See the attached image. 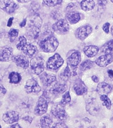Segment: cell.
Listing matches in <instances>:
<instances>
[{
  "mask_svg": "<svg viewBox=\"0 0 113 128\" xmlns=\"http://www.w3.org/2000/svg\"><path fill=\"white\" fill-rule=\"evenodd\" d=\"M59 42L54 36H49L40 42V46L44 52L52 53L54 52L58 46Z\"/></svg>",
  "mask_w": 113,
  "mask_h": 128,
  "instance_id": "1",
  "label": "cell"
},
{
  "mask_svg": "<svg viewBox=\"0 0 113 128\" xmlns=\"http://www.w3.org/2000/svg\"><path fill=\"white\" fill-rule=\"evenodd\" d=\"M48 108V97L44 93L39 98L35 108V114L37 116H41L46 112Z\"/></svg>",
  "mask_w": 113,
  "mask_h": 128,
  "instance_id": "2",
  "label": "cell"
},
{
  "mask_svg": "<svg viewBox=\"0 0 113 128\" xmlns=\"http://www.w3.org/2000/svg\"><path fill=\"white\" fill-rule=\"evenodd\" d=\"M30 66L34 73L40 75L44 70V60L39 56L33 57L30 61Z\"/></svg>",
  "mask_w": 113,
  "mask_h": 128,
  "instance_id": "3",
  "label": "cell"
},
{
  "mask_svg": "<svg viewBox=\"0 0 113 128\" xmlns=\"http://www.w3.org/2000/svg\"><path fill=\"white\" fill-rule=\"evenodd\" d=\"M63 62L64 61L62 57L56 53L49 58L46 64L47 68L50 70H57L61 67Z\"/></svg>",
  "mask_w": 113,
  "mask_h": 128,
  "instance_id": "4",
  "label": "cell"
},
{
  "mask_svg": "<svg viewBox=\"0 0 113 128\" xmlns=\"http://www.w3.org/2000/svg\"><path fill=\"white\" fill-rule=\"evenodd\" d=\"M63 106L61 103H58L54 104L52 108L53 116L60 120H65L67 118V114Z\"/></svg>",
  "mask_w": 113,
  "mask_h": 128,
  "instance_id": "5",
  "label": "cell"
},
{
  "mask_svg": "<svg viewBox=\"0 0 113 128\" xmlns=\"http://www.w3.org/2000/svg\"><path fill=\"white\" fill-rule=\"evenodd\" d=\"M24 88L25 91L28 94H37L40 92L41 90V87L38 84L37 81L33 78L29 79L27 81L24 86Z\"/></svg>",
  "mask_w": 113,
  "mask_h": 128,
  "instance_id": "6",
  "label": "cell"
},
{
  "mask_svg": "<svg viewBox=\"0 0 113 128\" xmlns=\"http://www.w3.org/2000/svg\"><path fill=\"white\" fill-rule=\"evenodd\" d=\"M0 8L4 12L10 14L16 9L17 5L12 0H0Z\"/></svg>",
  "mask_w": 113,
  "mask_h": 128,
  "instance_id": "7",
  "label": "cell"
},
{
  "mask_svg": "<svg viewBox=\"0 0 113 128\" xmlns=\"http://www.w3.org/2000/svg\"><path fill=\"white\" fill-rule=\"evenodd\" d=\"M53 29L55 32L59 34H66L67 33L69 29V25L68 24L66 20H59L53 26Z\"/></svg>",
  "mask_w": 113,
  "mask_h": 128,
  "instance_id": "8",
  "label": "cell"
},
{
  "mask_svg": "<svg viewBox=\"0 0 113 128\" xmlns=\"http://www.w3.org/2000/svg\"><path fill=\"white\" fill-rule=\"evenodd\" d=\"M2 119L6 123L11 124L17 122L19 119V114L16 111L10 110L7 112L3 115Z\"/></svg>",
  "mask_w": 113,
  "mask_h": 128,
  "instance_id": "9",
  "label": "cell"
},
{
  "mask_svg": "<svg viewBox=\"0 0 113 128\" xmlns=\"http://www.w3.org/2000/svg\"><path fill=\"white\" fill-rule=\"evenodd\" d=\"M12 60L18 66L23 69H27L29 66L28 60L26 57L23 55L13 56Z\"/></svg>",
  "mask_w": 113,
  "mask_h": 128,
  "instance_id": "10",
  "label": "cell"
},
{
  "mask_svg": "<svg viewBox=\"0 0 113 128\" xmlns=\"http://www.w3.org/2000/svg\"><path fill=\"white\" fill-rule=\"evenodd\" d=\"M92 32V28L89 25L81 27L78 29L77 32V36L78 39L81 40H84L90 35Z\"/></svg>",
  "mask_w": 113,
  "mask_h": 128,
  "instance_id": "11",
  "label": "cell"
},
{
  "mask_svg": "<svg viewBox=\"0 0 113 128\" xmlns=\"http://www.w3.org/2000/svg\"><path fill=\"white\" fill-rule=\"evenodd\" d=\"M113 61V57L110 54H105L97 58L95 62L100 67H106Z\"/></svg>",
  "mask_w": 113,
  "mask_h": 128,
  "instance_id": "12",
  "label": "cell"
},
{
  "mask_svg": "<svg viewBox=\"0 0 113 128\" xmlns=\"http://www.w3.org/2000/svg\"><path fill=\"white\" fill-rule=\"evenodd\" d=\"M12 49L11 48L6 46L0 51V61H10L12 60Z\"/></svg>",
  "mask_w": 113,
  "mask_h": 128,
  "instance_id": "13",
  "label": "cell"
},
{
  "mask_svg": "<svg viewBox=\"0 0 113 128\" xmlns=\"http://www.w3.org/2000/svg\"><path fill=\"white\" fill-rule=\"evenodd\" d=\"M86 109L91 115L95 116L100 111V106L96 99H92L87 103Z\"/></svg>",
  "mask_w": 113,
  "mask_h": 128,
  "instance_id": "14",
  "label": "cell"
},
{
  "mask_svg": "<svg viewBox=\"0 0 113 128\" xmlns=\"http://www.w3.org/2000/svg\"><path fill=\"white\" fill-rule=\"evenodd\" d=\"M41 34L40 27L36 26H32L29 29L27 30L26 33L27 37L31 40H35L37 39Z\"/></svg>",
  "mask_w": 113,
  "mask_h": 128,
  "instance_id": "15",
  "label": "cell"
},
{
  "mask_svg": "<svg viewBox=\"0 0 113 128\" xmlns=\"http://www.w3.org/2000/svg\"><path fill=\"white\" fill-rule=\"evenodd\" d=\"M40 80L44 86H49L56 80V77L53 74H48L46 72L42 73L40 76Z\"/></svg>",
  "mask_w": 113,
  "mask_h": 128,
  "instance_id": "16",
  "label": "cell"
},
{
  "mask_svg": "<svg viewBox=\"0 0 113 128\" xmlns=\"http://www.w3.org/2000/svg\"><path fill=\"white\" fill-rule=\"evenodd\" d=\"M81 61V55L80 52L76 51L68 57L67 63L72 67H76L79 65Z\"/></svg>",
  "mask_w": 113,
  "mask_h": 128,
  "instance_id": "17",
  "label": "cell"
},
{
  "mask_svg": "<svg viewBox=\"0 0 113 128\" xmlns=\"http://www.w3.org/2000/svg\"><path fill=\"white\" fill-rule=\"evenodd\" d=\"M97 91L100 95H108L112 91V87L107 83L101 82L98 84Z\"/></svg>",
  "mask_w": 113,
  "mask_h": 128,
  "instance_id": "18",
  "label": "cell"
},
{
  "mask_svg": "<svg viewBox=\"0 0 113 128\" xmlns=\"http://www.w3.org/2000/svg\"><path fill=\"white\" fill-rule=\"evenodd\" d=\"M67 88V85L62 84H56L50 90V92L53 95H58L65 92Z\"/></svg>",
  "mask_w": 113,
  "mask_h": 128,
  "instance_id": "19",
  "label": "cell"
},
{
  "mask_svg": "<svg viewBox=\"0 0 113 128\" xmlns=\"http://www.w3.org/2000/svg\"><path fill=\"white\" fill-rule=\"evenodd\" d=\"M73 89L75 92L78 95H82L87 92V87L82 81H79V82H76L74 85Z\"/></svg>",
  "mask_w": 113,
  "mask_h": 128,
  "instance_id": "20",
  "label": "cell"
},
{
  "mask_svg": "<svg viewBox=\"0 0 113 128\" xmlns=\"http://www.w3.org/2000/svg\"><path fill=\"white\" fill-rule=\"evenodd\" d=\"M99 51V48L95 46H87L84 48V52L88 57H93L96 55Z\"/></svg>",
  "mask_w": 113,
  "mask_h": 128,
  "instance_id": "21",
  "label": "cell"
},
{
  "mask_svg": "<svg viewBox=\"0 0 113 128\" xmlns=\"http://www.w3.org/2000/svg\"><path fill=\"white\" fill-rule=\"evenodd\" d=\"M23 53L29 57L33 56L36 52V48L35 46H33L30 43H27L23 50Z\"/></svg>",
  "mask_w": 113,
  "mask_h": 128,
  "instance_id": "22",
  "label": "cell"
},
{
  "mask_svg": "<svg viewBox=\"0 0 113 128\" xmlns=\"http://www.w3.org/2000/svg\"><path fill=\"white\" fill-rule=\"evenodd\" d=\"M81 8L84 11H89L95 8V3L93 0H83L81 2Z\"/></svg>",
  "mask_w": 113,
  "mask_h": 128,
  "instance_id": "23",
  "label": "cell"
},
{
  "mask_svg": "<svg viewBox=\"0 0 113 128\" xmlns=\"http://www.w3.org/2000/svg\"><path fill=\"white\" fill-rule=\"evenodd\" d=\"M101 51L105 54H110L113 56V40L104 44L101 48Z\"/></svg>",
  "mask_w": 113,
  "mask_h": 128,
  "instance_id": "24",
  "label": "cell"
},
{
  "mask_svg": "<svg viewBox=\"0 0 113 128\" xmlns=\"http://www.w3.org/2000/svg\"><path fill=\"white\" fill-rule=\"evenodd\" d=\"M67 18L71 24H75L80 20V14L77 12H70Z\"/></svg>",
  "mask_w": 113,
  "mask_h": 128,
  "instance_id": "25",
  "label": "cell"
},
{
  "mask_svg": "<svg viewBox=\"0 0 113 128\" xmlns=\"http://www.w3.org/2000/svg\"><path fill=\"white\" fill-rule=\"evenodd\" d=\"M8 79H9L10 83H11V84H18L21 81L22 77H21V76L19 73L17 72H12L9 74Z\"/></svg>",
  "mask_w": 113,
  "mask_h": 128,
  "instance_id": "26",
  "label": "cell"
},
{
  "mask_svg": "<svg viewBox=\"0 0 113 128\" xmlns=\"http://www.w3.org/2000/svg\"><path fill=\"white\" fill-rule=\"evenodd\" d=\"M53 123V120L50 117L44 116L40 119V125L42 128H49Z\"/></svg>",
  "mask_w": 113,
  "mask_h": 128,
  "instance_id": "27",
  "label": "cell"
},
{
  "mask_svg": "<svg viewBox=\"0 0 113 128\" xmlns=\"http://www.w3.org/2000/svg\"><path fill=\"white\" fill-rule=\"evenodd\" d=\"M100 99L103 103V105L105 106L108 110H110L111 107H112V102H111L109 98L108 97V96L105 95H101L100 97Z\"/></svg>",
  "mask_w": 113,
  "mask_h": 128,
  "instance_id": "28",
  "label": "cell"
},
{
  "mask_svg": "<svg viewBox=\"0 0 113 128\" xmlns=\"http://www.w3.org/2000/svg\"><path fill=\"white\" fill-rule=\"evenodd\" d=\"M93 66V62L91 60H86L83 62L80 66V69L82 71H85V70H88L92 68Z\"/></svg>",
  "mask_w": 113,
  "mask_h": 128,
  "instance_id": "29",
  "label": "cell"
},
{
  "mask_svg": "<svg viewBox=\"0 0 113 128\" xmlns=\"http://www.w3.org/2000/svg\"><path fill=\"white\" fill-rule=\"evenodd\" d=\"M27 44V40L24 36H22L19 38V42L16 45V48L18 50H23L25 45Z\"/></svg>",
  "mask_w": 113,
  "mask_h": 128,
  "instance_id": "30",
  "label": "cell"
},
{
  "mask_svg": "<svg viewBox=\"0 0 113 128\" xmlns=\"http://www.w3.org/2000/svg\"><path fill=\"white\" fill-rule=\"evenodd\" d=\"M70 76H71V71H70L69 65H67L64 72L61 74L60 79L63 80H67L70 77Z\"/></svg>",
  "mask_w": 113,
  "mask_h": 128,
  "instance_id": "31",
  "label": "cell"
},
{
  "mask_svg": "<svg viewBox=\"0 0 113 128\" xmlns=\"http://www.w3.org/2000/svg\"><path fill=\"white\" fill-rule=\"evenodd\" d=\"M19 34V31L18 30H16V29H11L10 30V31L8 32V37H9L10 41L11 42H14L15 39H16V38L18 36Z\"/></svg>",
  "mask_w": 113,
  "mask_h": 128,
  "instance_id": "32",
  "label": "cell"
},
{
  "mask_svg": "<svg viewBox=\"0 0 113 128\" xmlns=\"http://www.w3.org/2000/svg\"><path fill=\"white\" fill-rule=\"evenodd\" d=\"M70 102H71V96H70L69 91H67V92H65V94L63 95L61 103L65 106L66 104L69 103Z\"/></svg>",
  "mask_w": 113,
  "mask_h": 128,
  "instance_id": "33",
  "label": "cell"
},
{
  "mask_svg": "<svg viewBox=\"0 0 113 128\" xmlns=\"http://www.w3.org/2000/svg\"><path fill=\"white\" fill-rule=\"evenodd\" d=\"M45 5L49 7H54L60 3L61 0H43Z\"/></svg>",
  "mask_w": 113,
  "mask_h": 128,
  "instance_id": "34",
  "label": "cell"
},
{
  "mask_svg": "<svg viewBox=\"0 0 113 128\" xmlns=\"http://www.w3.org/2000/svg\"><path fill=\"white\" fill-rule=\"evenodd\" d=\"M52 128H68L67 125L63 122H57L53 125Z\"/></svg>",
  "mask_w": 113,
  "mask_h": 128,
  "instance_id": "35",
  "label": "cell"
},
{
  "mask_svg": "<svg viewBox=\"0 0 113 128\" xmlns=\"http://www.w3.org/2000/svg\"><path fill=\"white\" fill-rule=\"evenodd\" d=\"M109 28H110V23H106L104 24L103 27H102V30L105 33L108 34L109 32Z\"/></svg>",
  "mask_w": 113,
  "mask_h": 128,
  "instance_id": "36",
  "label": "cell"
},
{
  "mask_svg": "<svg viewBox=\"0 0 113 128\" xmlns=\"http://www.w3.org/2000/svg\"><path fill=\"white\" fill-rule=\"evenodd\" d=\"M6 92V89L2 84H0V98L2 97Z\"/></svg>",
  "mask_w": 113,
  "mask_h": 128,
  "instance_id": "37",
  "label": "cell"
},
{
  "mask_svg": "<svg viewBox=\"0 0 113 128\" xmlns=\"http://www.w3.org/2000/svg\"><path fill=\"white\" fill-rule=\"evenodd\" d=\"M23 119L25 121H28V122L29 124H31L32 122V120H33L32 117H31V116H29L24 117V118H23Z\"/></svg>",
  "mask_w": 113,
  "mask_h": 128,
  "instance_id": "38",
  "label": "cell"
},
{
  "mask_svg": "<svg viewBox=\"0 0 113 128\" xmlns=\"http://www.w3.org/2000/svg\"><path fill=\"white\" fill-rule=\"evenodd\" d=\"M98 2L100 6H105L108 2L107 0H98Z\"/></svg>",
  "mask_w": 113,
  "mask_h": 128,
  "instance_id": "39",
  "label": "cell"
},
{
  "mask_svg": "<svg viewBox=\"0 0 113 128\" xmlns=\"http://www.w3.org/2000/svg\"><path fill=\"white\" fill-rule=\"evenodd\" d=\"M9 128H22L20 126L19 124L16 123L15 124H12L11 126H10Z\"/></svg>",
  "mask_w": 113,
  "mask_h": 128,
  "instance_id": "40",
  "label": "cell"
},
{
  "mask_svg": "<svg viewBox=\"0 0 113 128\" xmlns=\"http://www.w3.org/2000/svg\"><path fill=\"white\" fill-rule=\"evenodd\" d=\"M92 80L93 82H95V83L99 82V78H98L97 76H92Z\"/></svg>",
  "mask_w": 113,
  "mask_h": 128,
  "instance_id": "41",
  "label": "cell"
},
{
  "mask_svg": "<svg viewBox=\"0 0 113 128\" xmlns=\"http://www.w3.org/2000/svg\"><path fill=\"white\" fill-rule=\"evenodd\" d=\"M108 74H109V77L112 79V80H113V71L112 70H108Z\"/></svg>",
  "mask_w": 113,
  "mask_h": 128,
  "instance_id": "42",
  "label": "cell"
},
{
  "mask_svg": "<svg viewBox=\"0 0 113 128\" xmlns=\"http://www.w3.org/2000/svg\"><path fill=\"white\" fill-rule=\"evenodd\" d=\"M13 18H10L9 20H8L7 22V26L8 27H10L11 26V25L12 24V20H13Z\"/></svg>",
  "mask_w": 113,
  "mask_h": 128,
  "instance_id": "43",
  "label": "cell"
},
{
  "mask_svg": "<svg viewBox=\"0 0 113 128\" xmlns=\"http://www.w3.org/2000/svg\"><path fill=\"white\" fill-rule=\"evenodd\" d=\"M26 22H27V20H23L22 22L20 23V26L21 27H23L25 26V24H26Z\"/></svg>",
  "mask_w": 113,
  "mask_h": 128,
  "instance_id": "44",
  "label": "cell"
},
{
  "mask_svg": "<svg viewBox=\"0 0 113 128\" xmlns=\"http://www.w3.org/2000/svg\"><path fill=\"white\" fill-rule=\"evenodd\" d=\"M17 1H18L19 2H20V3H25L29 1L30 0H17Z\"/></svg>",
  "mask_w": 113,
  "mask_h": 128,
  "instance_id": "45",
  "label": "cell"
},
{
  "mask_svg": "<svg viewBox=\"0 0 113 128\" xmlns=\"http://www.w3.org/2000/svg\"><path fill=\"white\" fill-rule=\"evenodd\" d=\"M88 128H96V127L95 126H90Z\"/></svg>",
  "mask_w": 113,
  "mask_h": 128,
  "instance_id": "46",
  "label": "cell"
},
{
  "mask_svg": "<svg viewBox=\"0 0 113 128\" xmlns=\"http://www.w3.org/2000/svg\"><path fill=\"white\" fill-rule=\"evenodd\" d=\"M112 31V35H113V26L112 27V31Z\"/></svg>",
  "mask_w": 113,
  "mask_h": 128,
  "instance_id": "47",
  "label": "cell"
},
{
  "mask_svg": "<svg viewBox=\"0 0 113 128\" xmlns=\"http://www.w3.org/2000/svg\"><path fill=\"white\" fill-rule=\"evenodd\" d=\"M111 1H112V2L113 3V0H111Z\"/></svg>",
  "mask_w": 113,
  "mask_h": 128,
  "instance_id": "48",
  "label": "cell"
},
{
  "mask_svg": "<svg viewBox=\"0 0 113 128\" xmlns=\"http://www.w3.org/2000/svg\"><path fill=\"white\" fill-rule=\"evenodd\" d=\"M2 127H1V125H0V128H1Z\"/></svg>",
  "mask_w": 113,
  "mask_h": 128,
  "instance_id": "49",
  "label": "cell"
}]
</instances>
